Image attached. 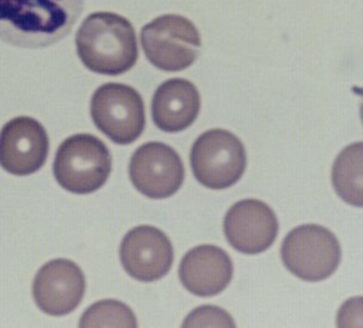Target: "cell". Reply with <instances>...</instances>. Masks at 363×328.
<instances>
[{
    "label": "cell",
    "mask_w": 363,
    "mask_h": 328,
    "mask_svg": "<svg viewBox=\"0 0 363 328\" xmlns=\"http://www.w3.org/2000/svg\"><path fill=\"white\" fill-rule=\"evenodd\" d=\"M84 0H0V41L45 48L66 38L83 13Z\"/></svg>",
    "instance_id": "6da1fadb"
},
{
    "label": "cell",
    "mask_w": 363,
    "mask_h": 328,
    "mask_svg": "<svg viewBox=\"0 0 363 328\" xmlns=\"http://www.w3.org/2000/svg\"><path fill=\"white\" fill-rule=\"evenodd\" d=\"M178 273L186 290L201 298H209L220 294L230 284L233 263L223 249L201 245L186 253Z\"/></svg>",
    "instance_id": "4fadbf2b"
},
{
    "label": "cell",
    "mask_w": 363,
    "mask_h": 328,
    "mask_svg": "<svg viewBox=\"0 0 363 328\" xmlns=\"http://www.w3.org/2000/svg\"><path fill=\"white\" fill-rule=\"evenodd\" d=\"M111 167V154L103 141L90 134H76L60 145L53 171L61 188L85 195L106 184Z\"/></svg>",
    "instance_id": "3957f363"
},
{
    "label": "cell",
    "mask_w": 363,
    "mask_h": 328,
    "mask_svg": "<svg viewBox=\"0 0 363 328\" xmlns=\"http://www.w3.org/2000/svg\"><path fill=\"white\" fill-rule=\"evenodd\" d=\"M90 113L96 127L115 144H133L146 125L140 94L123 84L99 87L91 98Z\"/></svg>",
    "instance_id": "52a82bcc"
},
{
    "label": "cell",
    "mask_w": 363,
    "mask_h": 328,
    "mask_svg": "<svg viewBox=\"0 0 363 328\" xmlns=\"http://www.w3.org/2000/svg\"><path fill=\"white\" fill-rule=\"evenodd\" d=\"M246 151L242 141L223 129L203 132L195 141L190 164L201 184L213 190L235 185L246 169Z\"/></svg>",
    "instance_id": "8992f818"
},
{
    "label": "cell",
    "mask_w": 363,
    "mask_h": 328,
    "mask_svg": "<svg viewBox=\"0 0 363 328\" xmlns=\"http://www.w3.org/2000/svg\"><path fill=\"white\" fill-rule=\"evenodd\" d=\"M362 142L345 148L333 167V184L336 193L347 203L362 207Z\"/></svg>",
    "instance_id": "9a60e30c"
},
{
    "label": "cell",
    "mask_w": 363,
    "mask_h": 328,
    "mask_svg": "<svg viewBox=\"0 0 363 328\" xmlns=\"http://www.w3.org/2000/svg\"><path fill=\"white\" fill-rule=\"evenodd\" d=\"M76 45L85 67L106 76L127 72L139 57L132 23L113 12L91 13L77 33Z\"/></svg>",
    "instance_id": "7a4b0ae2"
},
{
    "label": "cell",
    "mask_w": 363,
    "mask_h": 328,
    "mask_svg": "<svg viewBox=\"0 0 363 328\" xmlns=\"http://www.w3.org/2000/svg\"><path fill=\"white\" fill-rule=\"evenodd\" d=\"M80 327H136L138 321L132 310L115 300L97 302L83 314Z\"/></svg>",
    "instance_id": "2e32d148"
},
{
    "label": "cell",
    "mask_w": 363,
    "mask_h": 328,
    "mask_svg": "<svg viewBox=\"0 0 363 328\" xmlns=\"http://www.w3.org/2000/svg\"><path fill=\"white\" fill-rule=\"evenodd\" d=\"M82 268L68 259H54L43 265L35 276L33 296L43 313L62 317L79 306L85 293Z\"/></svg>",
    "instance_id": "30bf717a"
},
{
    "label": "cell",
    "mask_w": 363,
    "mask_h": 328,
    "mask_svg": "<svg viewBox=\"0 0 363 328\" xmlns=\"http://www.w3.org/2000/svg\"><path fill=\"white\" fill-rule=\"evenodd\" d=\"M199 90L189 80L174 78L162 84L152 99V118L160 130L178 132L196 121L200 113Z\"/></svg>",
    "instance_id": "5bb4252c"
},
{
    "label": "cell",
    "mask_w": 363,
    "mask_h": 328,
    "mask_svg": "<svg viewBox=\"0 0 363 328\" xmlns=\"http://www.w3.org/2000/svg\"><path fill=\"white\" fill-rule=\"evenodd\" d=\"M223 232L233 249L244 254H258L277 240L279 222L268 204L258 200H242L227 212Z\"/></svg>",
    "instance_id": "7c38bea8"
},
{
    "label": "cell",
    "mask_w": 363,
    "mask_h": 328,
    "mask_svg": "<svg viewBox=\"0 0 363 328\" xmlns=\"http://www.w3.org/2000/svg\"><path fill=\"white\" fill-rule=\"evenodd\" d=\"M120 258L125 271L141 282L163 278L174 264V249L170 239L152 226H139L129 230L122 240Z\"/></svg>",
    "instance_id": "8fae6325"
},
{
    "label": "cell",
    "mask_w": 363,
    "mask_h": 328,
    "mask_svg": "<svg viewBox=\"0 0 363 328\" xmlns=\"http://www.w3.org/2000/svg\"><path fill=\"white\" fill-rule=\"evenodd\" d=\"M230 314L218 307L204 306L189 314L183 327H235Z\"/></svg>",
    "instance_id": "e0dca14e"
},
{
    "label": "cell",
    "mask_w": 363,
    "mask_h": 328,
    "mask_svg": "<svg viewBox=\"0 0 363 328\" xmlns=\"http://www.w3.org/2000/svg\"><path fill=\"white\" fill-rule=\"evenodd\" d=\"M140 38L148 61L167 72L190 67L200 54V33L183 16L164 15L153 19L143 28Z\"/></svg>",
    "instance_id": "277c9868"
},
{
    "label": "cell",
    "mask_w": 363,
    "mask_h": 328,
    "mask_svg": "<svg viewBox=\"0 0 363 328\" xmlns=\"http://www.w3.org/2000/svg\"><path fill=\"white\" fill-rule=\"evenodd\" d=\"M186 171L174 148L162 142H147L136 149L129 162V177L138 191L153 200L177 193Z\"/></svg>",
    "instance_id": "ba28073f"
},
{
    "label": "cell",
    "mask_w": 363,
    "mask_h": 328,
    "mask_svg": "<svg viewBox=\"0 0 363 328\" xmlns=\"http://www.w3.org/2000/svg\"><path fill=\"white\" fill-rule=\"evenodd\" d=\"M281 256L293 275L307 282H319L336 271L342 251L331 230L319 225H303L284 238Z\"/></svg>",
    "instance_id": "5b68a950"
},
{
    "label": "cell",
    "mask_w": 363,
    "mask_h": 328,
    "mask_svg": "<svg viewBox=\"0 0 363 328\" xmlns=\"http://www.w3.org/2000/svg\"><path fill=\"white\" fill-rule=\"evenodd\" d=\"M50 140L40 122L27 116L16 117L0 132V166L9 174L28 176L45 165Z\"/></svg>",
    "instance_id": "9c48e42d"
}]
</instances>
